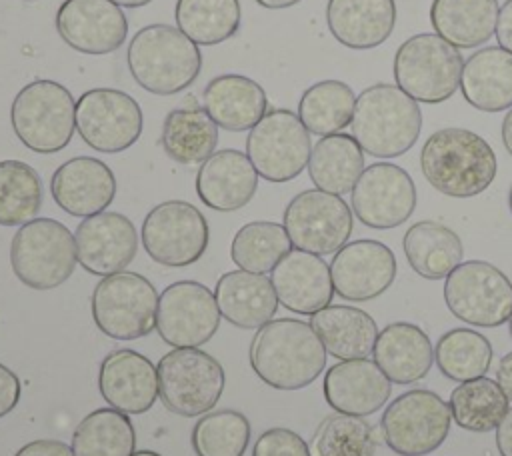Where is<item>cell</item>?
<instances>
[{
  "instance_id": "cell-3",
  "label": "cell",
  "mask_w": 512,
  "mask_h": 456,
  "mask_svg": "<svg viewBox=\"0 0 512 456\" xmlns=\"http://www.w3.org/2000/svg\"><path fill=\"white\" fill-rule=\"evenodd\" d=\"M126 62L136 84L150 94L168 96L196 82L202 70V52L180 28L150 24L132 36Z\"/></svg>"
},
{
  "instance_id": "cell-34",
  "label": "cell",
  "mask_w": 512,
  "mask_h": 456,
  "mask_svg": "<svg viewBox=\"0 0 512 456\" xmlns=\"http://www.w3.org/2000/svg\"><path fill=\"white\" fill-rule=\"evenodd\" d=\"M364 172V150L352 134L322 136L308 160V176L318 190L342 196L352 192Z\"/></svg>"
},
{
  "instance_id": "cell-52",
  "label": "cell",
  "mask_w": 512,
  "mask_h": 456,
  "mask_svg": "<svg viewBox=\"0 0 512 456\" xmlns=\"http://www.w3.org/2000/svg\"><path fill=\"white\" fill-rule=\"evenodd\" d=\"M256 4H260L262 8H268V10H282V8H290L302 0H254Z\"/></svg>"
},
{
  "instance_id": "cell-50",
  "label": "cell",
  "mask_w": 512,
  "mask_h": 456,
  "mask_svg": "<svg viewBox=\"0 0 512 456\" xmlns=\"http://www.w3.org/2000/svg\"><path fill=\"white\" fill-rule=\"evenodd\" d=\"M496 382L500 384V388L512 402V352H508L500 358L498 368H496Z\"/></svg>"
},
{
  "instance_id": "cell-12",
  "label": "cell",
  "mask_w": 512,
  "mask_h": 456,
  "mask_svg": "<svg viewBox=\"0 0 512 456\" xmlns=\"http://www.w3.org/2000/svg\"><path fill=\"white\" fill-rule=\"evenodd\" d=\"M312 152L310 132L288 108H274L250 128L246 138V156L258 176L268 182L294 180L308 166Z\"/></svg>"
},
{
  "instance_id": "cell-17",
  "label": "cell",
  "mask_w": 512,
  "mask_h": 456,
  "mask_svg": "<svg viewBox=\"0 0 512 456\" xmlns=\"http://www.w3.org/2000/svg\"><path fill=\"white\" fill-rule=\"evenodd\" d=\"M350 194L354 216L376 230L404 224L418 202L412 176L392 162H376L364 168Z\"/></svg>"
},
{
  "instance_id": "cell-20",
  "label": "cell",
  "mask_w": 512,
  "mask_h": 456,
  "mask_svg": "<svg viewBox=\"0 0 512 456\" xmlns=\"http://www.w3.org/2000/svg\"><path fill=\"white\" fill-rule=\"evenodd\" d=\"M78 264L94 276L126 270L138 252L134 222L120 212H100L84 218L74 232Z\"/></svg>"
},
{
  "instance_id": "cell-13",
  "label": "cell",
  "mask_w": 512,
  "mask_h": 456,
  "mask_svg": "<svg viewBox=\"0 0 512 456\" xmlns=\"http://www.w3.org/2000/svg\"><path fill=\"white\" fill-rule=\"evenodd\" d=\"M140 240L156 264L184 268L202 258L208 248L210 230L204 214L194 204L166 200L146 214Z\"/></svg>"
},
{
  "instance_id": "cell-57",
  "label": "cell",
  "mask_w": 512,
  "mask_h": 456,
  "mask_svg": "<svg viewBox=\"0 0 512 456\" xmlns=\"http://www.w3.org/2000/svg\"><path fill=\"white\" fill-rule=\"evenodd\" d=\"M508 322H510V336H512V316H510V320H508Z\"/></svg>"
},
{
  "instance_id": "cell-31",
  "label": "cell",
  "mask_w": 512,
  "mask_h": 456,
  "mask_svg": "<svg viewBox=\"0 0 512 456\" xmlns=\"http://www.w3.org/2000/svg\"><path fill=\"white\" fill-rule=\"evenodd\" d=\"M310 326L320 336L326 352L338 360L368 358L374 352L378 326L374 318L360 308L328 304L312 314Z\"/></svg>"
},
{
  "instance_id": "cell-4",
  "label": "cell",
  "mask_w": 512,
  "mask_h": 456,
  "mask_svg": "<svg viewBox=\"0 0 512 456\" xmlns=\"http://www.w3.org/2000/svg\"><path fill=\"white\" fill-rule=\"evenodd\" d=\"M350 128L370 156L396 158L416 144L422 112L418 102L396 84H372L356 96Z\"/></svg>"
},
{
  "instance_id": "cell-1",
  "label": "cell",
  "mask_w": 512,
  "mask_h": 456,
  "mask_svg": "<svg viewBox=\"0 0 512 456\" xmlns=\"http://www.w3.org/2000/svg\"><path fill=\"white\" fill-rule=\"evenodd\" d=\"M254 374L276 390H300L326 368V348L310 322L276 318L260 326L248 350Z\"/></svg>"
},
{
  "instance_id": "cell-33",
  "label": "cell",
  "mask_w": 512,
  "mask_h": 456,
  "mask_svg": "<svg viewBox=\"0 0 512 456\" xmlns=\"http://www.w3.org/2000/svg\"><path fill=\"white\" fill-rule=\"evenodd\" d=\"M498 0H432L434 32L456 48L486 44L496 32Z\"/></svg>"
},
{
  "instance_id": "cell-9",
  "label": "cell",
  "mask_w": 512,
  "mask_h": 456,
  "mask_svg": "<svg viewBox=\"0 0 512 456\" xmlns=\"http://www.w3.org/2000/svg\"><path fill=\"white\" fill-rule=\"evenodd\" d=\"M158 398L170 412L196 418L210 412L224 390L222 364L200 348H174L158 360Z\"/></svg>"
},
{
  "instance_id": "cell-22",
  "label": "cell",
  "mask_w": 512,
  "mask_h": 456,
  "mask_svg": "<svg viewBox=\"0 0 512 456\" xmlns=\"http://www.w3.org/2000/svg\"><path fill=\"white\" fill-rule=\"evenodd\" d=\"M50 194L66 214L88 218L112 204L116 176L102 160L76 156L56 168L50 178Z\"/></svg>"
},
{
  "instance_id": "cell-43",
  "label": "cell",
  "mask_w": 512,
  "mask_h": 456,
  "mask_svg": "<svg viewBox=\"0 0 512 456\" xmlns=\"http://www.w3.org/2000/svg\"><path fill=\"white\" fill-rule=\"evenodd\" d=\"M252 436L250 420L230 408L206 412L192 428L196 456H244Z\"/></svg>"
},
{
  "instance_id": "cell-48",
  "label": "cell",
  "mask_w": 512,
  "mask_h": 456,
  "mask_svg": "<svg viewBox=\"0 0 512 456\" xmlns=\"http://www.w3.org/2000/svg\"><path fill=\"white\" fill-rule=\"evenodd\" d=\"M496 40L498 46L512 52V0H506L498 10L496 20Z\"/></svg>"
},
{
  "instance_id": "cell-55",
  "label": "cell",
  "mask_w": 512,
  "mask_h": 456,
  "mask_svg": "<svg viewBox=\"0 0 512 456\" xmlns=\"http://www.w3.org/2000/svg\"><path fill=\"white\" fill-rule=\"evenodd\" d=\"M132 456H160V454L152 452V450H136Z\"/></svg>"
},
{
  "instance_id": "cell-11",
  "label": "cell",
  "mask_w": 512,
  "mask_h": 456,
  "mask_svg": "<svg viewBox=\"0 0 512 456\" xmlns=\"http://www.w3.org/2000/svg\"><path fill=\"white\" fill-rule=\"evenodd\" d=\"M444 302L470 326H502L512 316V282L486 260H466L446 276Z\"/></svg>"
},
{
  "instance_id": "cell-46",
  "label": "cell",
  "mask_w": 512,
  "mask_h": 456,
  "mask_svg": "<svg viewBox=\"0 0 512 456\" xmlns=\"http://www.w3.org/2000/svg\"><path fill=\"white\" fill-rule=\"evenodd\" d=\"M22 386L14 370L0 362V418L8 416L20 402Z\"/></svg>"
},
{
  "instance_id": "cell-8",
  "label": "cell",
  "mask_w": 512,
  "mask_h": 456,
  "mask_svg": "<svg viewBox=\"0 0 512 456\" xmlns=\"http://www.w3.org/2000/svg\"><path fill=\"white\" fill-rule=\"evenodd\" d=\"M158 292L136 272L102 276L94 286L90 310L96 328L114 340H136L156 330Z\"/></svg>"
},
{
  "instance_id": "cell-19",
  "label": "cell",
  "mask_w": 512,
  "mask_h": 456,
  "mask_svg": "<svg viewBox=\"0 0 512 456\" xmlns=\"http://www.w3.org/2000/svg\"><path fill=\"white\" fill-rule=\"evenodd\" d=\"M334 292L350 302H366L384 294L396 278V256L378 240L346 242L330 262Z\"/></svg>"
},
{
  "instance_id": "cell-2",
  "label": "cell",
  "mask_w": 512,
  "mask_h": 456,
  "mask_svg": "<svg viewBox=\"0 0 512 456\" xmlns=\"http://www.w3.org/2000/svg\"><path fill=\"white\" fill-rule=\"evenodd\" d=\"M420 170L440 194L472 198L494 182L498 160L480 134L460 126H446L426 138L420 150Z\"/></svg>"
},
{
  "instance_id": "cell-51",
  "label": "cell",
  "mask_w": 512,
  "mask_h": 456,
  "mask_svg": "<svg viewBox=\"0 0 512 456\" xmlns=\"http://www.w3.org/2000/svg\"><path fill=\"white\" fill-rule=\"evenodd\" d=\"M500 134H502V144H504L506 152L512 156V108L506 112V116L502 120Z\"/></svg>"
},
{
  "instance_id": "cell-15",
  "label": "cell",
  "mask_w": 512,
  "mask_h": 456,
  "mask_svg": "<svg viewBox=\"0 0 512 456\" xmlns=\"http://www.w3.org/2000/svg\"><path fill=\"white\" fill-rule=\"evenodd\" d=\"M140 104L116 88H92L76 100V130L96 152L128 150L142 134Z\"/></svg>"
},
{
  "instance_id": "cell-39",
  "label": "cell",
  "mask_w": 512,
  "mask_h": 456,
  "mask_svg": "<svg viewBox=\"0 0 512 456\" xmlns=\"http://www.w3.org/2000/svg\"><path fill=\"white\" fill-rule=\"evenodd\" d=\"M178 28L198 46H216L240 28L238 0H176Z\"/></svg>"
},
{
  "instance_id": "cell-14",
  "label": "cell",
  "mask_w": 512,
  "mask_h": 456,
  "mask_svg": "<svg viewBox=\"0 0 512 456\" xmlns=\"http://www.w3.org/2000/svg\"><path fill=\"white\" fill-rule=\"evenodd\" d=\"M282 224L292 246L310 254H336L354 230V216L342 196L302 190L284 208Z\"/></svg>"
},
{
  "instance_id": "cell-25",
  "label": "cell",
  "mask_w": 512,
  "mask_h": 456,
  "mask_svg": "<svg viewBox=\"0 0 512 456\" xmlns=\"http://www.w3.org/2000/svg\"><path fill=\"white\" fill-rule=\"evenodd\" d=\"M258 188V172L250 158L234 148L214 152L196 174V194L216 212L244 208Z\"/></svg>"
},
{
  "instance_id": "cell-47",
  "label": "cell",
  "mask_w": 512,
  "mask_h": 456,
  "mask_svg": "<svg viewBox=\"0 0 512 456\" xmlns=\"http://www.w3.org/2000/svg\"><path fill=\"white\" fill-rule=\"evenodd\" d=\"M14 456H74V452H72V446H68L62 440L42 438V440H32L24 444Z\"/></svg>"
},
{
  "instance_id": "cell-26",
  "label": "cell",
  "mask_w": 512,
  "mask_h": 456,
  "mask_svg": "<svg viewBox=\"0 0 512 456\" xmlns=\"http://www.w3.org/2000/svg\"><path fill=\"white\" fill-rule=\"evenodd\" d=\"M216 304L224 320L242 330L260 328L274 320L278 296L266 274L248 270L224 272L214 288Z\"/></svg>"
},
{
  "instance_id": "cell-7",
  "label": "cell",
  "mask_w": 512,
  "mask_h": 456,
  "mask_svg": "<svg viewBox=\"0 0 512 456\" xmlns=\"http://www.w3.org/2000/svg\"><path fill=\"white\" fill-rule=\"evenodd\" d=\"M464 58L438 34H416L394 54V80L410 98L424 104L448 100L460 86Z\"/></svg>"
},
{
  "instance_id": "cell-24",
  "label": "cell",
  "mask_w": 512,
  "mask_h": 456,
  "mask_svg": "<svg viewBox=\"0 0 512 456\" xmlns=\"http://www.w3.org/2000/svg\"><path fill=\"white\" fill-rule=\"evenodd\" d=\"M272 286L278 302L296 314L312 316L334 298L330 266L318 254L290 250L272 270Z\"/></svg>"
},
{
  "instance_id": "cell-56",
  "label": "cell",
  "mask_w": 512,
  "mask_h": 456,
  "mask_svg": "<svg viewBox=\"0 0 512 456\" xmlns=\"http://www.w3.org/2000/svg\"><path fill=\"white\" fill-rule=\"evenodd\" d=\"M508 208H510V212H512V186H510V190H508Z\"/></svg>"
},
{
  "instance_id": "cell-27",
  "label": "cell",
  "mask_w": 512,
  "mask_h": 456,
  "mask_svg": "<svg viewBox=\"0 0 512 456\" xmlns=\"http://www.w3.org/2000/svg\"><path fill=\"white\" fill-rule=\"evenodd\" d=\"M326 24L346 48L370 50L386 42L396 26L394 0H328Z\"/></svg>"
},
{
  "instance_id": "cell-36",
  "label": "cell",
  "mask_w": 512,
  "mask_h": 456,
  "mask_svg": "<svg viewBox=\"0 0 512 456\" xmlns=\"http://www.w3.org/2000/svg\"><path fill=\"white\" fill-rule=\"evenodd\" d=\"M70 446L74 456H132L136 430L128 414L116 408H96L78 422Z\"/></svg>"
},
{
  "instance_id": "cell-37",
  "label": "cell",
  "mask_w": 512,
  "mask_h": 456,
  "mask_svg": "<svg viewBox=\"0 0 512 456\" xmlns=\"http://www.w3.org/2000/svg\"><path fill=\"white\" fill-rule=\"evenodd\" d=\"M356 106L354 90L342 80H320L308 86L298 102V118L308 132L330 136L350 126Z\"/></svg>"
},
{
  "instance_id": "cell-35",
  "label": "cell",
  "mask_w": 512,
  "mask_h": 456,
  "mask_svg": "<svg viewBox=\"0 0 512 456\" xmlns=\"http://www.w3.org/2000/svg\"><path fill=\"white\" fill-rule=\"evenodd\" d=\"M162 148L178 164H202L216 152L218 126L204 108H174L162 126Z\"/></svg>"
},
{
  "instance_id": "cell-41",
  "label": "cell",
  "mask_w": 512,
  "mask_h": 456,
  "mask_svg": "<svg viewBox=\"0 0 512 456\" xmlns=\"http://www.w3.org/2000/svg\"><path fill=\"white\" fill-rule=\"evenodd\" d=\"M292 250L284 224L254 220L244 224L232 238L230 258L240 270L266 274Z\"/></svg>"
},
{
  "instance_id": "cell-40",
  "label": "cell",
  "mask_w": 512,
  "mask_h": 456,
  "mask_svg": "<svg viewBox=\"0 0 512 456\" xmlns=\"http://www.w3.org/2000/svg\"><path fill=\"white\" fill-rule=\"evenodd\" d=\"M490 340L472 328H452L444 332L434 346L438 370L456 382H468L484 376L492 364Z\"/></svg>"
},
{
  "instance_id": "cell-53",
  "label": "cell",
  "mask_w": 512,
  "mask_h": 456,
  "mask_svg": "<svg viewBox=\"0 0 512 456\" xmlns=\"http://www.w3.org/2000/svg\"><path fill=\"white\" fill-rule=\"evenodd\" d=\"M112 2L118 4L120 8H140V6L150 4L152 0H112Z\"/></svg>"
},
{
  "instance_id": "cell-32",
  "label": "cell",
  "mask_w": 512,
  "mask_h": 456,
  "mask_svg": "<svg viewBox=\"0 0 512 456\" xmlns=\"http://www.w3.org/2000/svg\"><path fill=\"white\" fill-rule=\"evenodd\" d=\"M402 248L410 268L426 280L446 278L464 256L460 236L436 220L412 224L402 238Z\"/></svg>"
},
{
  "instance_id": "cell-6",
  "label": "cell",
  "mask_w": 512,
  "mask_h": 456,
  "mask_svg": "<svg viewBox=\"0 0 512 456\" xmlns=\"http://www.w3.org/2000/svg\"><path fill=\"white\" fill-rule=\"evenodd\" d=\"M74 234L54 218H34L12 236L10 266L14 276L32 290L62 286L76 270Z\"/></svg>"
},
{
  "instance_id": "cell-10",
  "label": "cell",
  "mask_w": 512,
  "mask_h": 456,
  "mask_svg": "<svg viewBox=\"0 0 512 456\" xmlns=\"http://www.w3.org/2000/svg\"><path fill=\"white\" fill-rule=\"evenodd\" d=\"M386 446L400 456H426L450 434V406L432 390L414 388L394 398L382 418Z\"/></svg>"
},
{
  "instance_id": "cell-54",
  "label": "cell",
  "mask_w": 512,
  "mask_h": 456,
  "mask_svg": "<svg viewBox=\"0 0 512 456\" xmlns=\"http://www.w3.org/2000/svg\"><path fill=\"white\" fill-rule=\"evenodd\" d=\"M184 108H198L200 104H198V100H196V96H192V94H188L186 98H184V104H182Z\"/></svg>"
},
{
  "instance_id": "cell-18",
  "label": "cell",
  "mask_w": 512,
  "mask_h": 456,
  "mask_svg": "<svg viewBox=\"0 0 512 456\" xmlns=\"http://www.w3.org/2000/svg\"><path fill=\"white\" fill-rule=\"evenodd\" d=\"M54 22L66 46L92 56L118 50L128 36L126 14L112 0H64Z\"/></svg>"
},
{
  "instance_id": "cell-21",
  "label": "cell",
  "mask_w": 512,
  "mask_h": 456,
  "mask_svg": "<svg viewBox=\"0 0 512 456\" xmlns=\"http://www.w3.org/2000/svg\"><path fill=\"white\" fill-rule=\"evenodd\" d=\"M98 390L110 408L128 416L144 414L158 398V370L144 354L116 348L100 362Z\"/></svg>"
},
{
  "instance_id": "cell-49",
  "label": "cell",
  "mask_w": 512,
  "mask_h": 456,
  "mask_svg": "<svg viewBox=\"0 0 512 456\" xmlns=\"http://www.w3.org/2000/svg\"><path fill=\"white\" fill-rule=\"evenodd\" d=\"M496 448L500 456H512V408L496 426Z\"/></svg>"
},
{
  "instance_id": "cell-45",
  "label": "cell",
  "mask_w": 512,
  "mask_h": 456,
  "mask_svg": "<svg viewBox=\"0 0 512 456\" xmlns=\"http://www.w3.org/2000/svg\"><path fill=\"white\" fill-rule=\"evenodd\" d=\"M252 456H312L306 440L290 428H270L258 436Z\"/></svg>"
},
{
  "instance_id": "cell-16",
  "label": "cell",
  "mask_w": 512,
  "mask_h": 456,
  "mask_svg": "<svg viewBox=\"0 0 512 456\" xmlns=\"http://www.w3.org/2000/svg\"><path fill=\"white\" fill-rule=\"evenodd\" d=\"M214 292L194 280H180L158 296L156 330L174 348H200L220 328Z\"/></svg>"
},
{
  "instance_id": "cell-44",
  "label": "cell",
  "mask_w": 512,
  "mask_h": 456,
  "mask_svg": "<svg viewBox=\"0 0 512 456\" xmlns=\"http://www.w3.org/2000/svg\"><path fill=\"white\" fill-rule=\"evenodd\" d=\"M374 428L362 416L334 412L326 416L312 438L314 456H374Z\"/></svg>"
},
{
  "instance_id": "cell-29",
  "label": "cell",
  "mask_w": 512,
  "mask_h": 456,
  "mask_svg": "<svg viewBox=\"0 0 512 456\" xmlns=\"http://www.w3.org/2000/svg\"><path fill=\"white\" fill-rule=\"evenodd\" d=\"M374 362L396 384L422 380L434 362V348L428 334L410 322H392L378 332Z\"/></svg>"
},
{
  "instance_id": "cell-42",
  "label": "cell",
  "mask_w": 512,
  "mask_h": 456,
  "mask_svg": "<svg viewBox=\"0 0 512 456\" xmlns=\"http://www.w3.org/2000/svg\"><path fill=\"white\" fill-rule=\"evenodd\" d=\"M44 202L40 174L22 160H0V226L34 220Z\"/></svg>"
},
{
  "instance_id": "cell-5",
  "label": "cell",
  "mask_w": 512,
  "mask_h": 456,
  "mask_svg": "<svg viewBox=\"0 0 512 456\" xmlns=\"http://www.w3.org/2000/svg\"><path fill=\"white\" fill-rule=\"evenodd\" d=\"M10 124L28 150L54 154L64 150L74 136L76 102L60 82L38 78L14 96Z\"/></svg>"
},
{
  "instance_id": "cell-23",
  "label": "cell",
  "mask_w": 512,
  "mask_h": 456,
  "mask_svg": "<svg viewBox=\"0 0 512 456\" xmlns=\"http://www.w3.org/2000/svg\"><path fill=\"white\" fill-rule=\"evenodd\" d=\"M322 392L334 412L370 416L378 412L392 394V382L374 360H342L328 368Z\"/></svg>"
},
{
  "instance_id": "cell-28",
  "label": "cell",
  "mask_w": 512,
  "mask_h": 456,
  "mask_svg": "<svg viewBox=\"0 0 512 456\" xmlns=\"http://www.w3.org/2000/svg\"><path fill=\"white\" fill-rule=\"evenodd\" d=\"M204 110L216 126L232 132L254 128L268 112L264 88L242 74H220L202 92Z\"/></svg>"
},
{
  "instance_id": "cell-38",
  "label": "cell",
  "mask_w": 512,
  "mask_h": 456,
  "mask_svg": "<svg viewBox=\"0 0 512 456\" xmlns=\"http://www.w3.org/2000/svg\"><path fill=\"white\" fill-rule=\"evenodd\" d=\"M452 420L470 432H490L510 410V400L492 378L480 376L460 382L448 400Z\"/></svg>"
},
{
  "instance_id": "cell-30",
  "label": "cell",
  "mask_w": 512,
  "mask_h": 456,
  "mask_svg": "<svg viewBox=\"0 0 512 456\" xmlns=\"http://www.w3.org/2000/svg\"><path fill=\"white\" fill-rule=\"evenodd\" d=\"M460 90L464 100L482 112L512 108V52L486 46L464 60Z\"/></svg>"
}]
</instances>
